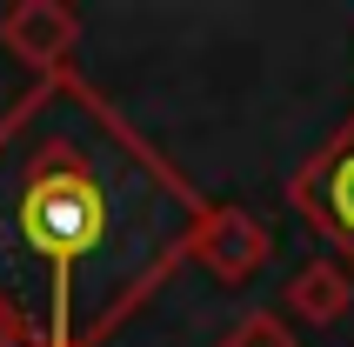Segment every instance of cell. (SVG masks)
<instances>
[{"label":"cell","mask_w":354,"mask_h":347,"mask_svg":"<svg viewBox=\"0 0 354 347\" xmlns=\"http://www.w3.org/2000/svg\"><path fill=\"white\" fill-rule=\"evenodd\" d=\"M207 207L94 80H34L0 114V328L100 347L174 281Z\"/></svg>","instance_id":"obj_1"},{"label":"cell","mask_w":354,"mask_h":347,"mask_svg":"<svg viewBox=\"0 0 354 347\" xmlns=\"http://www.w3.org/2000/svg\"><path fill=\"white\" fill-rule=\"evenodd\" d=\"M288 200H295V214L354 268V120L315 160H301V174L288 180Z\"/></svg>","instance_id":"obj_2"},{"label":"cell","mask_w":354,"mask_h":347,"mask_svg":"<svg viewBox=\"0 0 354 347\" xmlns=\"http://www.w3.org/2000/svg\"><path fill=\"white\" fill-rule=\"evenodd\" d=\"M74 47H80V14L60 7V0H14L0 14V54H14L40 80L67 74L74 67Z\"/></svg>","instance_id":"obj_3"},{"label":"cell","mask_w":354,"mask_h":347,"mask_svg":"<svg viewBox=\"0 0 354 347\" xmlns=\"http://www.w3.org/2000/svg\"><path fill=\"white\" fill-rule=\"evenodd\" d=\"M268 254H274V234L261 227L248 207H207L201 227H194V241H187V261H201L221 288L254 281V274L268 268Z\"/></svg>","instance_id":"obj_4"},{"label":"cell","mask_w":354,"mask_h":347,"mask_svg":"<svg viewBox=\"0 0 354 347\" xmlns=\"http://www.w3.org/2000/svg\"><path fill=\"white\" fill-rule=\"evenodd\" d=\"M341 308H348V274L328 268V261H315V268H301L295 281H288V314H295V321L328 328V321H341Z\"/></svg>","instance_id":"obj_5"},{"label":"cell","mask_w":354,"mask_h":347,"mask_svg":"<svg viewBox=\"0 0 354 347\" xmlns=\"http://www.w3.org/2000/svg\"><path fill=\"white\" fill-rule=\"evenodd\" d=\"M221 347H295V334H288V321H274V314L261 308V314H241Z\"/></svg>","instance_id":"obj_6"},{"label":"cell","mask_w":354,"mask_h":347,"mask_svg":"<svg viewBox=\"0 0 354 347\" xmlns=\"http://www.w3.org/2000/svg\"><path fill=\"white\" fill-rule=\"evenodd\" d=\"M0 347H20V341H14V334H7V328H0Z\"/></svg>","instance_id":"obj_7"}]
</instances>
